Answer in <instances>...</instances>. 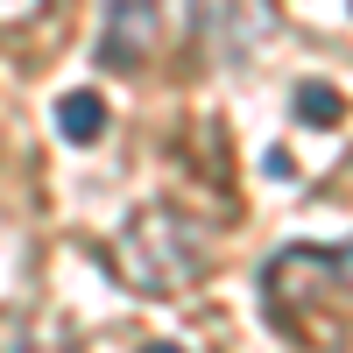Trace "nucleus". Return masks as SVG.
Segmentation results:
<instances>
[{"instance_id": "1", "label": "nucleus", "mask_w": 353, "mask_h": 353, "mask_svg": "<svg viewBox=\"0 0 353 353\" xmlns=\"http://www.w3.org/2000/svg\"><path fill=\"white\" fill-rule=\"evenodd\" d=\"M261 297H269L276 332L304 339V346H339L353 325V241L318 248V241H290L261 261Z\"/></svg>"}, {"instance_id": "2", "label": "nucleus", "mask_w": 353, "mask_h": 353, "mask_svg": "<svg viewBox=\"0 0 353 353\" xmlns=\"http://www.w3.org/2000/svg\"><path fill=\"white\" fill-rule=\"evenodd\" d=\"M205 269H212L205 233L176 212V205H141L121 226V241H113V276L128 290H141V297H176V290H191Z\"/></svg>"}, {"instance_id": "3", "label": "nucleus", "mask_w": 353, "mask_h": 353, "mask_svg": "<svg viewBox=\"0 0 353 353\" xmlns=\"http://www.w3.org/2000/svg\"><path fill=\"white\" fill-rule=\"evenodd\" d=\"M191 36L219 64H248L276 43V0H191Z\"/></svg>"}, {"instance_id": "4", "label": "nucleus", "mask_w": 353, "mask_h": 353, "mask_svg": "<svg viewBox=\"0 0 353 353\" xmlns=\"http://www.w3.org/2000/svg\"><path fill=\"white\" fill-rule=\"evenodd\" d=\"M163 0H106V21H99V64L106 71H141L156 57L163 36Z\"/></svg>"}, {"instance_id": "5", "label": "nucleus", "mask_w": 353, "mask_h": 353, "mask_svg": "<svg viewBox=\"0 0 353 353\" xmlns=\"http://www.w3.org/2000/svg\"><path fill=\"white\" fill-rule=\"evenodd\" d=\"M57 134L78 141V149H92V141L106 134V99L99 92H64L57 99Z\"/></svg>"}, {"instance_id": "6", "label": "nucleus", "mask_w": 353, "mask_h": 353, "mask_svg": "<svg viewBox=\"0 0 353 353\" xmlns=\"http://www.w3.org/2000/svg\"><path fill=\"white\" fill-rule=\"evenodd\" d=\"M297 121H311V128H332L339 121V92H332V85H297Z\"/></svg>"}, {"instance_id": "7", "label": "nucleus", "mask_w": 353, "mask_h": 353, "mask_svg": "<svg viewBox=\"0 0 353 353\" xmlns=\"http://www.w3.org/2000/svg\"><path fill=\"white\" fill-rule=\"evenodd\" d=\"M28 14H43V0H0V21H28Z\"/></svg>"}, {"instance_id": "8", "label": "nucleus", "mask_w": 353, "mask_h": 353, "mask_svg": "<svg viewBox=\"0 0 353 353\" xmlns=\"http://www.w3.org/2000/svg\"><path fill=\"white\" fill-rule=\"evenodd\" d=\"M141 353H184V346H170V339H149V346H141Z\"/></svg>"}]
</instances>
